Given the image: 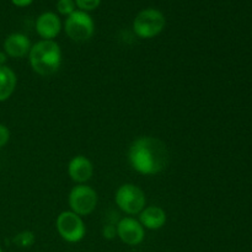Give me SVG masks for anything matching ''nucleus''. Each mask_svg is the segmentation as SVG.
Listing matches in <instances>:
<instances>
[{
	"label": "nucleus",
	"instance_id": "nucleus-5",
	"mask_svg": "<svg viewBox=\"0 0 252 252\" xmlns=\"http://www.w3.org/2000/svg\"><path fill=\"white\" fill-rule=\"evenodd\" d=\"M115 202L118 208L128 216L139 214L147 204L144 191L134 184H125L118 187L115 194Z\"/></svg>",
	"mask_w": 252,
	"mask_h": 252
},
{
	"label": "nucleus",
	"instance_id": "nucleus-10",
	"mask_svg": "<svg viewBox=\"0 0 252 252\" xmlns=\"http://www.w3.org/2000/svg\"><path fill=\"white\" fill-rule=\"evenodd\" d=\"M31 47L32 44L30 38L21 32L10 33L2 43V48H4L6 56L15 59L25 58L26 56H29Z\"/></svg>",
	"mask_w": 252,
	"mask_h": 252
},
{
	"label": "nucleus",
	"instance_id": "nucleus-20",
	"mask_svg": "<svg viewBox=\"0 0 252 252\" xmlns=\"http://www.w3.org/2000/svg\"><path fill=\"white\" fill-rule=\"evenodd\" d=\"M6 61H7V56L4 51H0V66L1 65H6Z\"/></svg>",
	"mask_w": 252,
	"mask_h": 252
},
{
	"label": "nucleus",
	"instance_id": "nucleus-8",
	"mask_svg": "<svg viewBox=\"0 0 252 252\" xmlns=\"http://www.w3.org/2000/svg\"><path fill=\"white\" fill-rule=\"evenodd\" d=\"M117 236L123 244L129 246H137L143 243L145 238V229L139 220L132 217H125L118 221Z\"/></svg>",
	"mask_w": 252,
	"mask_h": 252
},
{
	"label": "nucleus",
	"instance_id": "nucleus-9",
	"mask_svg": "<svg viewBox=\"0 0 252 252\" xmlns=\"http://www.w3.org/2000/svg\"><path fill=\"white\" fill-rule=\"evenodd\" d=\"M36 32L42 39L54 41L62 31L61 17L53 11H44L37 17L36 20Z\"/></svg>",
	"mask_w": 252,
	"mask_h": 252
},
{
	"label": "nucleus",
	"instance_id": "nucleus-14",
	"mask_svg": "<svg viewBox=\"0 0 252 252\" xmlns=\"http://www.w3.org/2000/svg\"><path fill=\"white\" fill-rule=\"evenodd\" d=\"M34 241H36V236H34L33 231L31 230L20 231V233L16 234V235L14 236V239H12V243L22 249L31 248L34 244Z\"/></svg>",
	"mask_w": 252,
	"mask_h": 252
},
{
	"label": "nucleus",
	"instance_id": "nucleus-7",
	"mask_svg": "<svg viewBox=\"0 0 252 252\" xmlns=\"http://www.w3.org/2000/svg\"><path fill=\"white\" fill-rule=\"evenodd\" d=\"M56 228L59 236L66 243L75 244L85 238L86 228L84 220L71 211H64L57 217Z\"/></svg>",
	"mask_w": 252,
	"mask_h": 252
},
{
	"label": "nucleus",
	"instance_id": "nucleus-17",
	"mask_svg": "<svg viewBox=\"0 0 252 252\" xmlns=\"http://www.w3.org/2000/svg\"><path fill=\"white\" fill-rule=\"evenodd\" d=\"M10 140V129L5 125L0 123V149L4 148Z\"/></svg>",
	"mask_w": 252,
	"mask_h": 252
},
{
	"label": "nucleus",
	"instance_id": "nucleus-4",
	"mask_svg": "<svg viewBox=\"0 0 252 252\" xmlns=\"http://www.w3.org/2000/svg\"><path fill=\"white\" fill-rule=\"evenodd\" d=\"M64 32L74 42H86L95 33V22L89 12L75 10L64 21Z\"/></svg>",
	"mask_w": 252,
	"mask_h": 252
},
{
	"label": "nucleus",
	"instance_id": "nucleus-21",
	"mask_svg": "<svg viewBox=\"0 0 252 252\" xmlns=\"http://www.w3.org/2000/svg\"><path fill=\"white\" fill-rule=\"evenodd\" d=\"M0 252H4V251H2V249H1V248H0Z\"/></svg>",
	"mask_w": 252,
	"mask_h": 252
},
{
	"label": "nucleus",
	"instance_id": "nucleus-6",
	"mask_svg": "<svg viewBox=\"0 0 252 252\" xmlns=\"http://www.w3.org/2000/svg\"><path fill=\"white\" fill-rule=\"evenodd\" d=\"M98 197L95 189L88 185H76L70 189L68 203L70 211L80 217L89 216L97 207Z\"/></svg>",
	"mask_w": 252,
	"mask_h": 252
},
{
	"label": "nucleus",
	"instance_id": "nucleus-18",
	"mask_svg": "<svg viewBox=\"0 0 252 252\" xmlns=\"http://www.w3.org/2000/svg\"><path fill=\"white\" fill-rule=\"evenodd\" d=\"M102 235L107 240H112V239H115L117 236V229H116L115 225H111V224L105 225L102 229Z\"/></svg>",
	"mask_w": 252,
	"mask_h": 252
},
{
	"label": "nucleus",
	"instance_id": "nucleus-16",
	"mask_svg": "<svg viewBox=\"0 0 252 252\" xmlns=\"http://www.w3.org/2000/svg\"><path fill=\"white\" fill-rule=\"evenodd\" d=\"M74 1H75L76 9L85 12L94 11L101 4V0H74Z\"/></svg>",
	"mask_w": 252,
	"mask_h": 252
},
{
	"label": "nucleus",
	"instance_id": "nucleus-15",
	"mask_svg": "<svg viewBox=\"0 0 252 252\" xmlns=\"http://www.w3.org/2000/svg\"><path fill=\"white\" fill-rule=\"evenodd\" d=\"M57 11L59 15H63V16L68 17L69 15L73 14L76 9V5L74 0H57Z\"/></svg>",
	"mask_w": 252,
	"mask_h": 252
},
{
	"label": "nucleus",
	"instance_id": "nucleus-3",
	"mask_svg": "<svg viewBox=\"0 0 252 252\" xmlns=\"http://www.w3.org/2000/svg\"><path fill=\"white\" fill-rule=\"evenodd\" d=\"M166 26V17L155 7L143 9L135 15L133 20V32L139 38L150 39L159 36Z\"/></svg>",
	"mask_w": 252,
	"mask_h": 252
},
{
	"label": "nucleus",
	"instance_id": "nucleus-13",
	"mask_svg": "<svg viewBox=\"0 0 252 252\" xmlns=\"http://www.w3.org/2000/svg\"><path fill=\"white\" fill-rule=\"evenodd\" d=\"M17 85V76L10 66H0V102L9 100Z\"/></svg>",
	"mask_w": 252,
	"mask_h": 252
},
{
	"label": "nucleus",
	"instance_id": "nucleus-2",
	"mask_svg": "<svg viewBox=\"0 0 252 252\" xmlns=\"http://www.w3.org/2000/svg\"><path fill=\"white\" fill-rule=\"evenodd\" d=\"M32 70L41 76H51L62 65V49L56 41L41 39L32 44L29 53Z\"/></svg>",
	"mask_w": 252,
	"mask_h": 252
},
{
	"label": "nucleus",
	"instance_id": "nucleus-11",
	"mask_svg": "<svg viewBox=\"0 0 252 252\" xmlns=\"http://www.w3.org/2000/svg\"><path fill=\"white\" fill-rule=\"evenodd\" d=\"M68 175L76 185L86 184L94 175V165L84 155H76L69 161Z\"/></svg>",
	"mask_w": 252,
	"mask_h": 252
},
{
	"label": "nucleus",
	"instance_id": "nucleus-19",
	"mask_svg": "<svg viewBox=\"0 0 252 252\" xmlns=\"http://www.w3.org/2000/svg\"><path fill=\"white\" fill-rule=\"evenodd\" d=\"M12 2V5H15L16 7H26L30 6L34 0H10Z\"/></svg>",
	"mask_w": 252,
	"mask_h": 252
},
{
	"label": "nucleus",
	"instance_id": "nucleus-1",
	"mask_svg": "<svg viewBox=\"0 0 252 252\" xmlns=\"http://www.w3.org/2000/svg\"><path fill=\"white\" fill-rule=\"evenodd\" d=\"M169 150L159 138L139 137L130 144L128 161L135 172L144 176H153L164 171L169 165Z\"/></svg>",
	"mask_w": 252,
	"mask_h": 252
},
{
	"label": "nucleus",
	"instance_id": "nucleus-12",
	"mask_svg": "<svg viewBox=\"0 0 252 252\" xmlns=\"http://www.w3.org/2000/svg\"><path fill=\"white\" fill-rule=\"evenodd\" d=\"M166 212L159 206H148L139 213V223L144 229L158 230L166 224Z\"/></svg>",
	"mask_w": 252,
	"mask_h": 252
}]
</instances>
